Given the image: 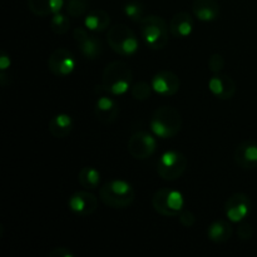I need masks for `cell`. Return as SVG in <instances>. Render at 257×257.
<instances>
[{"mask_svg":"<svg viewBox=\"0 0 257 257\" xmlns=\"http://www.w3.org/2000/svg\"><path fill=\"white\" fill-rule=\"evenodd\" d=\"M132 82L133 72L124 62L114 60L103 70L102 88L110 95L119 97L125 94L132 87Z\"/></svg>","mask_w":257,"mask_h":257,"instance_id":"1","label":"cell"},{"mask_svg":"<svg viewBox=\"0 0 257 257\" xmlns=\"http://www.w3.org/2000/svg\"><path fill=\"white\" fill-rule=\"evenodd\" d=\"M150 127L153 135L158 138H173L182 128V115L173 107H160L153 112Z\"/></svg>","mask_w":257,"mask_h":257,"instance_id":"2","label":"cell"},{"mask_svg":"<svg viewBox=\"0 0 257 257\" xmlns=\"http://www.w3.org/2000/svg\"><path fill=\"white\" fill-rule=\"evenodd\" d=\"M135 190L124 180H112L104 183L99 190V197L105 206L115 210L130 207L135 201Z\"/></svg>","mask_w":257,"mask_h":257,"instance_id":"3","label":"cell"},{"mask_svg":"<svg viewBox=\"0 0 257 257\" xmlns=\"http://www.w3.org/2000/svg\"><path fill=\"white\" fill-rule=\"evenodd\" d=\"M170 27L158 15H146L141 22V34L150 49L161 50L167 45Z\"/></svg>","mask_w":257,"mask_h":257,"instance_id":"4","label":"cell"},{"mask_svg":"<svg viewBox=\"0 0 257 257\" xmlns=\"http://www.w3.org/2000/svg\"><path fill=\"white\" fill-rule=\"evenodd\" d=\"M107 42L117 54L122 57H133L138 52L140 40L130 27L125 24H115L107 33Z\"/></svg>","mask_w":257,"mask_h":257,"instance_id":"5","label":"cell"},{"mask_svg":"<svg viewBox=\"0 0 257 257\" xmlns=\"http://www.w3.org/2000/svg\"><path fill=\"white\" fill-rule=\"evenodd\" d=\"M155 211L165 217H176L185 210V198L181 192L171 188H161L153 195Z\"/></svg>","mask_w":257,"mask_h":257,"instance_id":"6","label":"cell"},{"mask_svg":"<svg viewBox=\"0 0 257 257\" xmlns=\"http://www.w3.org/2000/svg\"><path fill=\"white\" fill-rule=\"evenodd\" d=\"M187 157L180 151H167L157 161V173L162 180L176 181L187 168Z\"/></svg>","mask_w":257,"mask_h":257,"instance_id":"7","label":"cell"},{"mask_svg":"<svg viewBox=\"0 0 257 257\" xmlns=\"http://www.w3.org/2000/svg\"><path fill=\"white\" fill-rule=\"evenodd\" d=\"M73 38L77 42L79 52L88 60H95L102 55L103 43L97 35L90 34L89 30L84 28H75L73 30Z\"/></svg>","mask_w":257,"mask_h":257,"instance_id":"8","label":"cell"},{"mask_svg":"<svg viewBox=\"0 0 257 257\" xmlns=\"http://www.w3.org/2000/svg\"><path fill=\"white\" fill-rule=\"evenodd\" d=\"M75 67L74 54L65 48H58L48 58V68L55 77H68L74 72Z\"/></svg>","mask_w":257,"mask_h":257,"instance_id":"9","label":"cell"},{"mask_svg":"<svg viewBox=\"0 0 257 257\" xmlns=\"http://www.w3.org/2000/svg\"><path fill=\"white\" fill-rule=\"evenodd\" d=\"M157 141L151 133L137 132L131 136L128 141V152L136 160H147L155 155Z\"/></svg>","mask_w":257,"mask_h":257,"instance_id":"10","label":"cell"},{"mask_svg":"<svg viewBox=\"0 0 257 257\" xmlns=\"http://www.w3.org/2000/svg\"><path fill=\"white\" fill-rule=\"evenodd\" d=\"M251 212V200L246 193H233L225 203L226 217L233 223H240Z\"/></svg>","mask_w":257,"mask_h":257,"instance_id":"11","label":"cell"},{"mask_svg":"<svg viewBox=\"0 0 257 257\" xmlns=\"http://www.w3.org/2000/svg\"><path fill=\"white\" fill-rule=\"evenodd\" d=\"M68 207L74 215L85 217V216L93 215L97 211L98 198L87 191H78L69 197Z\"/></svg>","mask_w":257,"mask_h":257,"instance_id":"12","label":"cell"},{"mask_svg":"<svg viewBox=\"0 0 257 257\" xmlns=\"http://www.w3.org/2000/svg\"><path fill=\"white\" fill-rule=\"evenodd\" d=\"M151 84L157 94L162 95V97H172L180 89L181 80L173 72L161 70V72L156 73Z\"/></svg>","mask_w":257,"mask_h":257,"instance_id":"13","label":"cell"},{"mask_svg":"<svg viewBox=\"0 0 257 257\" xmlns=\"http://www.w3.org/2000/svg\"><path fill=\"white\" fill-rule=\"evenodd\" d=\"M208 89L218 99L227 100L235 97L236 83L228 75L217 73L208 80Z\"/></svg>","mask_w":257,"mask_h":257,"instance_id":"14","label":"cell"},{"mask_svg":"<svg viewBox=\"0 0 257 257\" xmlns=\"http://www.w3.org/2000/svg\"><path fill=\"white\" fill-rule=\"evenodd\" d=\"M94 113L98 120L104 124H110L119 115V105L109 95H103V97L98 98L95 102Z\"/></svg>","mask_w":257,"mask_h":257,"instance_id":"15","label":"cell"},{"mask_svg":"<svg viewBox=\"0 0 257 257\" xmlns=\"http://www.w3.org/2000/svg\"><path fill=\"white\" fill-rule=\"evenodd\" d=\"M235 162L243 170H252L257 167V143L245 141L235 150Z\"/></svg>","mask_w":257,"mask_h":257,"instance_id":"16","label":"cell"},{"mask_svg":"<svg viewBox=\"0 0 257 257\" xmlns=\"http://www.w3.org/2000/svg\"><path fill=\"white\" fill-rule=\"evenodd\" d=\"M192 12L201 22H213L220 17V4L216 0H193Z\"/></svg>","mask_w":257,"mask_h":257,"instance_id":"17","label":"cell"},{"mask_svg":"<svg viewBox=\"0 0 257 257\" xmlns=\"http://www.w3.org/2000/svg\"><path fill=\"white\" fill-rule=\"evenodd\" d=\"M168 27L172 37L187 38L193 30V19L188 13L180 12L173 15Z\"/></svg>","mask_w":257,"mask_h":257,"instance_id":"18","label":"cell"},{"mask_svg":"<svg viewBox=\"0 0 257 257\" xmlns=\"http://www.w3.org/2000/svg\"><path fill=\"white\" fill-rule=\"evenodd\" d=\"M110 15L103 9H93L85 14L84 27L89 32L102 33L107 30L110 25Z\"/></svg>","mask_w":257,"mask_h":257,"instance_id":"19","label":"cell"},{"mask_svg":"<svg viewBox=\"0 0 257 257\" xmlns=\"http://www.w3.org/2000/svg\"><path fill=\"white\" fill-rule=\"evenodd\" d=\"M64 3V0H28L27 4L30 12L37 17H48L59 13Z\"/></svg>","mask_w":257,"mask_h":257,"instance_id":"20","label":"cell"},{"mask_svg":"<svg viewBox=\"0 0 257 257\" xmlns=\"http://www.w3.org/2000/svg\"><path fill=\"white\" fill-rule=\"evenodd\" d=\"M73 130V118L67 113H58L49 120V132L54 138H65Z\"/></svg>","mask_w":257,"mask_h":257,"instance_id":"21","label":"cell"},{"mask_svg":"<svg viewBox=\"0 0 257 257\" xmlns=\"http://www.w3.org/2000/svg\"><path fill=\"white\" fill-rule=\"evenodd\" d=\"M232 226L227 221L217 220L211 223L207 228V236L212 242L225 243L232 237Z\"/></svg>","mask_w":257,"mask_h":257,"instance_id":"22","label":"cell"},{"mask_svg":"<svg viewBox=\"0 0 257 257\" xmlns=\"http://www.w3.org/2000/svg\"><path fill=\"white\" fill-rule=\"evenodd\" d=\"M100 178H102V175L99 171L90 166L83 167L78 175V181L85 190H97L100 185Z\"/></svg>","mask_w":257,"mask_h":257,"instance_id":"23","label":"cell"},{"mask_svg":"<svg viewBox=\"0 0 257 257\" xmlns=\"http://www.w3.org/2000/svg\"><path fill=\"white\" fill-rule=\"evenodd\" d=\"M89 5V0H65L64 3L65 12L73 18H79L87 14Z\"/></svg>","mask_w":257,"mask_h":257,"instance_id":"24","label":"cell"},{"mask_svg":"<svg viewBox=\"0 0 257 257\" xmlns=\"http://www.w3.org/2000/svg\"><path fill=\"white\" fill-rule=\"evenodd\" d=\"M50 29L53 33L58 35H63L70 29V19L68 14H63V13H57V14L52 15L50 19Z\"/></svg>","mask_w":257,"mask_h":257,"instance_id":"25","label":"cell"},{"mask_svg":"<svg viewBox=\"0 0 257 257\" xmlns=\"http://www.w3.org/2000/svg\"><path fill=\"white\" fill-rule=\"evenodd\" d=\"M123 12H124L125 17L128 19H131L135 23H141L143 18H145V9H143L142 3L137 2V0L125 3L124 8H123Z\"/></svg>","mask_w":257,"mask_h":257,"instance_id":"26","label":"cell"},{"mask_svg":"<svg viewBox=\"0 0 257 257\" xmlns=\"http://www.w3.org/2000/svg\"><path fill=\"white\" fill-rule=\"evenodd\" d=\"M152 84H148L147 82H138L131 88V94L136 100H147L152 95Z\"/></svg>","mask_w":257,"mask_h":257,"instance_id":"27","label":"cell"},{"mask_svg":"<svg viewBox=\"0 0 257 257\" xmlns=\"http://www.w3.org/2000/svg\"><path fill=\"white\" fill-rule=\"evenodd\" d=\"M225 68V58L223 55L218 54H212L208 59V69L213 73V74H217V73H221Z\"/></svg>","mask_w":257,"mask_h":257,"instance_id":"28","label":"cell"},{"mask_svg":"<svg viewBox=\"0 0 257 257\" xmlns=\"http://www.w3.org/2000/svg\"><path fill=\"white\" fill-rule=\"evenodd\" d=\"M237 236L240 240H243V241L251 240L253 236L252 226H251L250 223H246V222L241 223V225L237 227Z\"/></svg>","mask_w":257,"mask_h":257,"instance_id":"29","label":"cell"},{"mask_svg":"<svg viewBox=\"0 0 257 257\" xmlns=\"http://www.w3.org/2000/svg\"><path fill=\"white\" fill-rule=\"evenodd\" d=\"M178 220H180V223L183 226V227H192L196 222V217L191 211L183 210L182 212L178 215Z\"/></svg>","mask_w":257,"mask_h":257,"instance_id":"30","label":"cell"},{"mask_svg":"<svg viewBox=\"0 0 257 257\" xmlns=\"http://www.w3.org/2000/svg\"><path fill=\"white\" fill-rule=\"evenodd\" d=\"M74 252L70 251L68 247L60 246V247H55L49 252V257H74Z\"/></svg>","mask_w":257,"mask_h":257,"instance_id":"31","label":"cell"},{"mask_svg":"<svg viewBox=\"0 0 257 257\" xmlns=\"http://www.w3.org/2000/svg\"><path fill=\"white\" fill-rule=\"evenodd\" d=\"M10 67V57L5 52H2L0 55V69L2 72H5Z\"/></svg>","mask_w":257,"mask_h":257,"instance_id":"32","label":"cell"}]
</instances>
